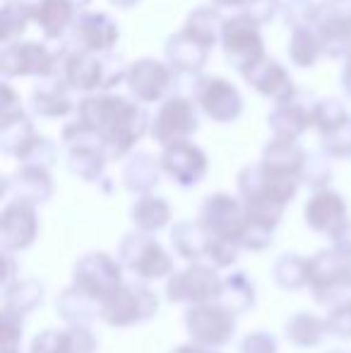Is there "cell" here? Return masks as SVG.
<instances>
[{
	"label": "cell",
	"instance_id": "cell-1",
	"mask_svg": "<svg viewBox=\"0 0 351 353\" xmlns=\"http://www.w3.org/2000/svg\"><path fill=\"white\" fill-rule=\"evenodd\" d=\"M77 121L101 135L106 159L126 157L150 125L145 108L118 94L85 97L77 103Z\"/></svg>",
	"mask_w": 351,
	"mask_h": 353
},
{
	"label": "cell",
	"instance_id": "cell-2",
	"mask_svg": "<svg viewBox=\"0 0 351 353\" xmlns=\"http://www.w3.org/2000/svg\"><path fill=\"white\" fill-rule=\"evenodd\" d=\"M221 46H224L229 65L241 74L253 70L260 61H265V43L260 37V27L250 22L245 14L226 19L224 32H221Z\"/></svg>",
	"mask_w": 351,
	"mask_h": 353
},
{
	"label": "cell",
	"instance_id": "cell-3",
	"mask_svg": "<svg viewBox=\"0 0 351 353\" xmlns=\"http://www.w3.org/2000/svg\"><path fill=\"white\" fill-rule=\"evenodd\" d=\"M56 68V51L46 48L39 41H17L10 43L0 53V72L10 77H51Z\"/></svg>",
	"mask_w": 351,
	"mask_h": 353
},
{
	"label": "cell",
	"instance_id": "cell-4",
	"mask_svg": "<svg viewBox=\"0 0 351 353\" xmlns=\"http://www.w3.org/2000/svg\"><path fill=\"white\" fill-rule=\"evenodd\" d=\"M200 121H197V111H195V101H188L181 97H171L161 103L159 113L152 121V137L164 147L178 142H188V135L197 130Z\"/></svg>",
	"mask_w": 351,
	"mask_h": 353
},
{
	"label": "cell",
	"instance_id": "cell-5",
	"mask_svg": "<svg viewBox=\"0 0 351 353\" xmlns=\"http://www.w3.org/2000/svg\"><path fill=\"white\" fill-rule=\"evenodd\" d=\"M202 226L214 238L231 243L245 236V228L250 226V221L245 207H241L234 197L219 192V195L207 197L202 205Z\"/></svg>",
	"mask_w": 351,
	"mask_h": 353
},
{
	"label": "cell",
	"instance_id": "cell-6",
	"mask_svg": "<svg viewBox=\"0 0 351 353\" xmlns=\"http://www.w3.org/2000/svg\"><path fill=\"white\" fill-rule=\"evenodd\" d=\"M171 82H174V70L154 58H140L128 68L126 74L128 89L142 103L164 99L171 92Z\"/></svg>",
	"mask_w": 351,
	"mask_h": 353
},
{
	"label": "cell",
	"instance_id": "cell-7",
	"mask_svg": "<svg viewBox=\"0 0 351 353\" xmlns=\"http://www.w3.org/2000/svg\"><path fill=\"white\" fill-rule=\"evenodd\" d=\"M118 41V27L106 12H82L70 32L72 51L89 53H111Z\"/></svg>",
	"mask_w": 351,
	"mask_h": 353
},
{
	"label": "cell",
	"instance_id": "cell-8",
	"mask_svg": "<svg viewBox=\"0 0 351 353\" xmlns=\"http://www.w3.org/2000/svg\"><path fill=\"white\" fill-rule=\"evenodd\" d=\"M197 106L205 111L207 118L217 123H231L243 111V97L231 82L221 77L205 79L202 92L197 97Z\"/></svg>",
	"mask_w": 351,
	"mask_h": 353
},
{
	"label": "cell",
	"instance_id": "cell-9",
	"mask_svg": "<svg viewBox=\"0 0 351 353\" xmlns=\"http://www.w3.org/2000/svg\"><path fill=\"white\" fill-rule=\"evenodd\" d=\"M152 310H157V301H152L147 288L123 286L116 288L103 303V317L111 325H128L147 317Z\"/></svg>",
	"mask_w": 351,
	"mask_h": 353
},
{
	"label": "cell",
	"instance_id": "cell-10",
	"mask_svg": "<svg viewBox=\"0 0 351 353\" xmlns=\"http://www.w3.org/2000/svg\"><path fill=\"white\" fill-rule=\"evenodd\" d=\"M161 168L181 185H195L197 181H202L207 171V157L192 142H178L171 144V147H164Z\"/></svg>",
	"mask_w": 351,
	"mask_h": 353
},
{
	"label": "cell",
	"instance_id": "cell-11",
	"mask_svg": "<svg viewBox=\"0 0 351 353\" xmlns=\"http://www.w3.org/2000/svg\"><path fill=\"white\" fill-rule=\"evenodd\" d=\"M243 79L260 94V97L272 99L274 106L277 103L291 101V99L299 94V89H296L294 79L289 77V72H286L277 61H272V58L260 61L253 70H248L243 74Z\"/></svg>",
	"mask_w": 351,
	"mask_h": 353
},
{
	"label": "cell",
	"instance_id": "cell-12",
	"mask_svg": "<svg viewBox=\"0 0 351 353\" xmlns=\"http://www.w3.org/2000/svg\"><path fill=\"white\" fill-rule=\"evenodd\" d=\"M305 221L320 233L342 238L347 231V205L332 190H320L305 205Z\"/></svg>",
	"mask_w": 351,
	"mask_h": 353
},
{
	"label": "cell",
	"instance_id": "cell-13",
	"mask_svg": "<svg viewBox=\"0 0 351 353\" xmlns=\"http://www.w3.org/2000/svg\"><path fill=\"white\" fill-rule=\"evenodd\" d=\"M305 101H310L305 94H296L291 101L277 103L274 111L270 113L267 123H270L274 137H284V140H296L299 135H303L308 130V125H313L310 116H313V106H308Z\"/></svg>",
	"mask_w": 351,
	"mask_h": 353
},
{
	"label": "cell",
	"instance_id": "cell-14",
	"mask_svg": "<svg viewBox=\"0 0 351 353\" xmlns=\"http://www.w3.org/2000/svg\"><path fill=\"white\" fill-rule=\"evenodd\" d=\"M188 327L190 334H195L205 344H224L229 341V336L234 334V320L231 312H226L224 307H195L188 315Z\"/></svg>",
	"mask_w": 351,
	"mask_h": 353
},
{
	"label": "cell",
	"instance_id": "cell-15",
	"mask_svg": "<svg viewBox=\"0 0 351 353\" xmlns=\"http://www.w3.org/2000/svg\"><path fill=\"white\" fill-rule=\"evenodd\" d=\"M221 291L217 274L207 267H190L169 283L171 301H207Z\"/></svg>",
	"mask_w": 351,
	"mask_h": 353
},
{
	"label": "cell",
	"instance_id": "cell-16",
	"mask_svg": "<svg viewBox=\"0 0 351 353\" xmlns=\"http://www.w3.org/2000/svg\"><path fill=\"white\" fill-rule=\"evenodd\" d=\"M166 61H169V68L176 72H200L207 63V56H210V48L202 46L197 39H192L185 29L176 32L174 37L166 41L164 46Z\"/></svg>",
	"mask_w": 351,
	"mask_h": 353
},
{
	"label": "cell",
	"instance_id": "cell-17",
	"mask_svg": "<svg viewBox=\"0 0 351 353\" xmlns=\"http://www.w3.org/2000/svg\"><path fill=\"white\" fill-rule=\"evenodd\" d=\"M308 161L305 152L301 149V144L296 140H284V137H274L272 142L265 144L263 152V166L272 173L279 176H291L301 178L303 166Z\"/></svg>",
	"mask_w": 351,
	"mask_h": 353
},
{
	"label": "cell",
	"instance_id": "cell-18",
	"mask_svg": "<svg viewBox=\"0 0 351 353\" xmlns=\"http://www.w3.org/2000/svg\"><path fill=\"white\" fill-rule=\"evenodd\" d=\"M37 233V214L34 205L24 200H14L3 212V241L10 248H24L34 241Z\"/></svg>",
	"mask_w": 351,
	"mask_h": 353
},
{
	"label": "cell",
	"instance_id": "cell-19",
	"mask_svg": "<svg viewBox=\"0 0 351 353\" xmlns=\"http://www.w3.org/2000/svg\"><path fill=\"white\" fill-rule=\"evenodd\" d=\"M29 106L34 113L46 118H63L75 111V101L68 94L66 82L56 77H46V82L34 87L32 97H29Z\"/></svg>",
	"mask_w": 351,
	"mask_h": 353
},
{
	"label": "cell",
	"instance_id": "cell-20",
	"mask_svg": "<svg viewBox=\"0 0 351 353\" xmlns=\"http://www.w3.org/2000/svg\"><path fill=\"white\" fill-rule=\"evenodd\" d=\"M77 8H72L68 0H46L34 14V22L41 27L48 39H63L72 32L77 22Z\"/></svg>",
	"mask_w": 351,
	"mask_h": 353
},
{
	"label": "cell",
	"instance_id": "cell-21",
	"mask_svg": "<svg viewBox=\"0 0 351 353\" xmlns=\"http://www.w3.org/2000/svg\"><path fill=\"white\" fill-rule=\"evenodd\" d=\"M12 185L14 192H17V200L24 202H43L51 197L53 192V181L48 176L46 168H39V166H22L12 178Z\"/></svg>",
	"mask_w": 351,
	"mask_h": 353
},
{
	"label": "cell",
	"instance_id": "cell-22",
	"mask_svg": "<svg viewBox=\"0 0 351 353\" xmlns=\"http://www.w3.org/2000/svg\"><path fill=\"white\" fill-rule=\"evenodd\" d=\"M224 22L221 19L219 10L210 8V5H202V8H195L185 19V32L190 34L192 39L202 43V46L212 48L217 41H221V32H224Z\"/></svg>",
	"mask_w": 351,
	"mask_h": 353
},
{
	"label": "cell",
	"instance_id": "cell-23",
	"mask_svg": "<svg viewBox=\"0 0 351 353\" xmlns=\"http://www.w3.org/2000/svg\"><path fill=\"white\" fill-rule=\"evenodd\" d=\"M159 166L161 163H157V159L150 157V154H135L123 171L128 190L147 192L150 188H154L157 181H159Z\"/></svg>",
	"mask_w": 351,
	"mask_h": 353
},
{
	"label": "cell",
	"instance_id": "cell-24",
	"mask_svg": "<svg viewBox=\"0 0 351 353\" xmlns=\"http://www.w3.org/2000/svg\"><path fill=\"white\" fill-rule=\"evenodd\" d=\"M289 56H291V61H294V65H299V68L315 65V61L323 56V48H320V39H318L315 27H301L291 32Z\"/></svg>",
	"mask_w": 351,
	"mask_h": 353
},
{
	"label": "cell",
	"instance_id": "cell-25",
	"mask_svg": "<svg viewBox=\"0 0 351 353\" xmlns=\"http://www.w3.org/2000/svg\"><path fill=\"white\" fill-rule=\"evenodd\" d=\"M137 245H140L137 257L130 260L132 270H137L142 276H164V272H169V267H171L169 257L164 255V250H161L154 241L137 236Z\"/></svg>",
	"mask_w": 351,
	"mask_h": 353
},
{
	"label": "cell",
	"instance_id": "cell-26",
	"mask_svg": "<svg viewBox=\"0 0 351 353\" xmlns=\"http://www.w3.org/2000/svg\"><path fill=\"white\" fill-rule=\"evenodd\" d=\"M313 128H318L323 135H330V132L339 130L342 125H347L351 121L347 106H344L339 99L330 97V99H320V101L313 103Z\"/></svg>",
	"mask_w": 351,
	"mask_h": 353
},
{
	"label": "cell",
	"instance_id": "cell-27",
	"mask_svg": "<svg viewBox=\"0 0 351 353\" xmlns=\"http://www.w3.org/2000/svg\"><path fill=\"white\" fill-rule=\"evenodd\" d=\"M34 137H37L34 135V125L27 116H24L22 121L12 123V125L0 128V147H3V152L10 154V157L22 159V154L29 149Z\"/></svg>",
	"mask_w": 351,
	"mask_h": 353
},
{
	"label": "cell",
	"instance_id": "cell-28",
	"mask_svg": "<svg viewBox=\"0 0 351 353\" xmlns=\"http://www.w3.org/2000/svg\"><path fill=\"white\" fill-rule=\"evenodd\" d=\"M106 154L101 149H92V147H75L70 149V171L77 173L85 181H97L103 171V163H106Z\"/></svg>",
	"mask_w": 351,
	"mask_h": 353
},
{
	"label": "cell",
	"instance_id": "cell-29",
	"mask_svg": "<svg viewBox=\"0 0 351 353\" xmlns=\"http://www.w3.org/2000/svg\"><path fill=\"white\" fill-rule=\"evenodd\" d=\"M29 19H32V14L24 12L12 0H5L3 8H0V41H3V46L17 43V39L27 29Z\"/></svg>",
	"mask_w": 351,
	"mask_h": 353
},
{
	"label": "cell",
	"instance_id": "cell-30",
	"mask_svg": "<svg viewBox=\"0 0 351 353\" xmlns=\"http://www.w3.org/2000/svg\"><path fill=\"white\" fill-rule=\"evenodd\" d=\"M132 219L140 223V228L152 231V228H159L169 221V205L159 197L145 195L135 207H132Z\"/></svg>",
	"mask_w": 351,
	"mask_h": 353
},
{
	"label": "cell",
	"instance_id": "cell-31",
	"mask_svg": "<svg viewBox=\"0 0 351 353\" xmlns=\"http://www.w3.org/2000/svg\"><path fill=\"white\" fill-rule=\"evenodd\" d=\"M281 19L291 29L315 27L318 19V3L315 0H286L281 3Z\"/></svg>",
	"mask_w": 351,
	"mask_h": 353
},
{
	"label": "cell",
	"instance_id": "cell-32",
	"mask_svg": "<svg viewBox=\"0 0 351 353\" xmlns=\"http://www.w3.org/2000/svg\"><path fill=\"white\" fill-rule=\"evenodd\" d=\"M22 101H19V94L10 87L8 82H0V128H8L12 123L22 121Z\"/></svg>",
	"mask_w": 351,
	"mask_h": 353
},
{
	"label": "cell",
	"instance_id": "cell-33",
	"mask_svg": "<svg viewBox=\"0 0 351 353\" xmlns=\"http://www.w3.org/2000/svg\"><path fill=\"white\" fill-rule=\"evenodd\" d=\"M56 159V144H53L48 137H41L37 135L34 142L29 144V149L22 154V161L24 166H39V168H46L53 163Z\"/></svg>",
	"mask_w": 351,
	"mask_h": 353
},
{
	"label": "cell",
	"instance_id": "cell-34",
	"mask_svg": "<svg viewBox=\"0 0 351 353\" xmlns=\"http://www.w3.org/2000/svg\"><path fill=\"white\" fill-rule=\"evenodd\" d=\"M128 68L130 65H126V61L116 53H101V92L118 87L126 79Z\"/></svg>",
	"mask_w": 351,
	"mask_h": 353
},
{
	"label": "cell",
	"instance_id": "cell-35",
	"mask_svg": "<svg viewBox=\"0 0 351 353\" xmlns=\"http://www.w3.org/2000/svg\"><path fill=\"white\" fill-rule=\"evenodd\" d=\"M277 12H281V0H245L241 8V14H245L258 27L270 24Z\"/></svg>",
	"mask_w": 351,
	"mask_h": 353
},
{
	"label": "cell",
	"instance_id": "cell-36",
	"mask_svg": "<svg viewBox=\"0 0 351 353\" xmlns=\"http://www.w3.org/2000/svg\"><path fill=\"white\" fill-rule=\"evenodd\" d=\"M207 77H202L200 72H176L174 70V82H171V92L174 97L188 99V101H197L202 92V84Z\"/></svg>",
	"mask_w": 351,
	"mask_h": 353
},
{
	"label": "cell",
	"instance_id": "cell-37",
	"mask_svg": "<svg viewBox=\"0 0 351 353\" xmlns=\"http://www.w3.org/2000/svg\"><path fill=\"white\" fill-rule=\"evenodd\" d=\"M323 152L334 159H351V121L339 130L323 135Z\"/></svg>",
	"mask_w": 351,
	"mask_h": 353
},
{
	"label": "cell",
	"instance_id": "cell-38",
	"mask_svg": "<svg viewBox=\"0 0 351 353\" xmlns=\"http://www.w3.org/2000/svg\"><path fill=\"white\" fill-rule=\"evenodd\" d=\"M301 181L310 183V185H315V188L325 185V183L330 181V166L320 157H308V161H305V166H303V173H301Z\"/></svg>",
	"mask_w": 351,
	"mask_h": 353
},
{
	"label": "cell",
	"instance_id": "cell-39",
	"mask_svg": "<svg viewBox=\"0 0 351 353\" xmlns=\"http://www.w3.org/2000/svg\"><path fill=\"white\" fill-rule=\"evenodd\" d=\"M330 325H332V330L337 332L339 336H351V301L334 312V317H332Z\"/></svg>",
	"mask_w": 351,
	"mask_h": 353
},
{
	"label": "cell",
	"instance_id": "cell-40",
	"mask_svg": "<svg viewBox=\"0 0 351 353\" xmlns=\"http://www.w3.org/2000/svg\"><path fill=\"white\" fill-rule=\"evenodd\" d=\"M243 353H274V341L265 334H253L245 339Z\"/></svg>",
	"mask_w": 351,
	"mask_h": 353
},
{
	"label": "cell",
	"instance_id": "cell-41",
	"mask_svg": "<svg viewBox=\"0 0 351 353\" xmlns=\"http://www.w3.org/2000/svg\"><path fill=\"white\" fill-rule=\"evenodd\" d=\"M14 5H19V8L24 10V12H29L32 14V19H34V14H37V10L41 8L46 0H12Z\"/></svg>",
	"mask_w": 351,
	"mask_h": 353
},
{
	"label": "cell",
	"instance_id": "cell-42",
	"mask_svg": "<svg viewBox=\"0 0 351 353\" xmlns=\"http://www.w3.org/2000/svg\"><path fill=\"white\" fill-rule=\"evenodd\" d=\"M214 8H243L245 0H212Z\"/></svg>",
	"mask_w": 351,
	"mask_h": 353
},
{
	"label": "cell",
	"instance_id": "cell-43",
	"mask_svg": "<svg viewBox=\"0 0 351 353\" xmlns=\"http://www.w3.org/2000/svg\"><path fill=\"white\" fill-rule=\"evenodd\" d=\"M111 5H116V8H132L135 3H140V0H108Z\"/></svg>",
	"mask_w": 351,
	"mask_h": 353
},
{
	"label": "cell",
	"instance_id": "cell-44",
	"mask_svg": "<svg viewBox=\"0 0 351 353\" xmlns=\"http://www.w3.org/2000/svg\"><path fill=\"white\" fill-rule=\"evenodd\" d=\"M342 89L351 97V72H342Z\"/></svg>",
	"mask_w": 351,
	"mask_h": 353
},
{
	"label": "cell",
	"instance_id": "cell-45",
	"mask_svg": "<svg viewBox=\"0 0 351 353\" xmlns=\"http://www.w3.org/2000/svg\"><path fill=\"white\" fill-rule=\"evenodd\" d=\"M68 3H70L72 8H85V5H89L92 0H68Z\"/></svg>",
	"mask_w": 351,
	"mask_h": 353
},
{
	"label": "cell",
	"instance_id": "cell-46",
	"mask_svg": "<svg viewBox=\"0 0 351 353\" xmlns=\"http://www.w3.org/2000/svg\"><path fill=\"white\" fill-rule=\"evenodd\" d=\"M344 72H351V51H349V56H347V65H344Z\"/></svg>",
	"mask_w": 351,
	"mask_h": 353
}]
</instances>
